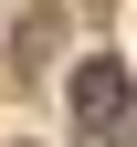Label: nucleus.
<instances>
[{"label": "nucleus", "mask_w": 137, "mask_h": 147, "mask_svg": "<svg viewBox=\"0 0 137 147\" xmlns=\"http://www.w3.org/2000/svg\"><path fill=\"white\" fill-rule=\"evenodd\" d=\"M116 116H127V63H116V53H95V63L74 74V126H85V137H106Z\"/></svg>", "instance_id": "obj_1"}, {"label": "nucleus", "mask_w": 137, "mask_h": 147, "mask_svg": "<svg viewBox=\"0 0 137 147\" xmlns=\"http://www.w3.org/2000/svg\"><path fill=\"white\" fill-rule=\"evenodd\" d=\"M106 147H137V137H127V126H106Z\"/></svg>", "instance_id": "obj_2"}]
</instances>
